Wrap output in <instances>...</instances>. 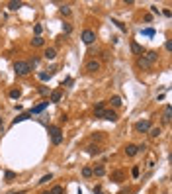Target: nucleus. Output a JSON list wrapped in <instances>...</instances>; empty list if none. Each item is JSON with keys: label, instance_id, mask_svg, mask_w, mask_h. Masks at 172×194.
Segmentation results:
<instances>
[{"label": "nucleus", "instance_id": "obj_18", "mask_svg": "<svg viewBox=\"0 0 172 194\" xmlns=\"http://www.w3.org/2000/svg\"><path fill=\"white\" fill-rule=\"evenodd\" d=\"M8 8L10 10H20L22 8V2H20V0H12V2H8Z\"/></svg>", "mask_w": 172, "mask_h": 194}, {"label": "nucleus", "instance_id": "obj_16", "mask_svg": "<svg viewBox=\"0 0 172 194\" xmlns=\"http://www.w3.org/2000/svg\"><path fill=\"white\" fill-rule=\"evenodd\" d=\"M92 175H96V176H104V175H106V169H104V165H98L96 169H92Z\"/></svg>", "mask_w": 172, "mask_h": 194}, {"label": "nucleus", "instance_id": "obj_30", "mask_svg": "<svg viewBox=\"0 0 172 194\" xmlns=\"http://www.w3.org/2000/svg\"><path fill=\"white\" fill-rule=\"evenodd\" d=\"M53 179V175L49 173V175H45V176H41V180H39V184H45V182H49V180Z\"/></svg>", "mask_w": 172, "mask_h": 194}, {"label": "nucleus", "instance_id": "obj_22", "mask_svg": "<svg viewBox=\"0 0 172 194\" xmlns=\"http://www.w3.org/2000/svg\"><path fill=\"white\" fill-rule=\"evenodd\" d=\"M86 149H88V155H98L100 153V147L98 145H88Z\"/></svg>", "mask_w": 172, "mask_h": 194}, {"label": "nucleus", "instance_id": "obj_15", "mask_svg": "<svg viewBox=\"0 0 172 194\" xmlns=\"http://www.w3.org/2000/svg\"><path fill=\"white\" fill-rule=\"evenodd\" d=\"M31 114L29 112H23V114H18V118H14V123H20V122H26V120L29 118Z\"/></svg>", "mask_w": 172, "mask_h": 194}, {"label": "nucleus", "instance_id": "obj_38", "mask_svg": "<svg viewBox=\"0 0 172 194\" xmlns=\"http://www.w3.org/2000/svg\"><path fill=\"white\" fill-rule=\"evenodd\" d=\"M10 194H26V190H18V192H10Z\"/></svg>", "mask_w": 172, "mask_h": 194}, {"label": "nucleus", "instance_id": "obj_17", "mask_svg": "<svg viewBox=\"0 0 172 194\" xmlns=\"http://www.w3.org/2000/svg\"><path fill=\"white\" fill-rule=\"evenodd\" d=\"M112 180H113V182H121V180H123V173H121V170L112 173Z\"/></svg>", "mask_w": 172, "mask_h": 194}, {"label": "nucleus", "instance_id": "obj_25", "mask_svg": "<svg viewBox=\"0 0 172 194\" xmlns=\"http://www.w3.org/2000/svg\"><path fill=\"white\" fill-rule=\"evenodd\" d=\"M112 24H116L117 28L121 29V32H127V28H125V24H123V22H119V20H112Z\"/></svg>", "mask_w": 172, "mask_h": 194}, {"label": "nucleus", "instance_id": "obj_1", "mask_svg": "<svg viewBox=\"0 0 172 194\" xmlns=\"http://www.w3.org/2000/svg\"><path fill=\"white\" fill-rule=\"evenodd\" d=\"M157 59H158V53L157 51H147V53H143V55H139L137 57V67L139 69H151V67L157 63Z\"/></svg>", "mask_w": 172, "mask_h": 194}, {"label": "nucleus", "instance_id": "obj_3", "mask_svg": "<svg viewBox=\"0 0 172 194\" xmlns=\"http://www.w3.org/2000/svg\"><path fill=\"white\" fill-rule=\"evenodd\" d=\"M49 135H51L53 145H61L63 143V132L59 126H49Z\"/></svg>", "mask_w": 172, "mask_h": 194}, {"label": "nucleus", "instance_id": "obj_6", "mask_svg": "<svg viewBox=\"0 0 172 194\" xmlns=\"http://www.w3.org/2000/svg\"><path fill=\"white\" fill-rule=\"evenodd\" d=\"M100 67H102V65H100V61L90 59V61L86 63V71H88V73H98V71H100Z\"/></svg>", "mask_w": 172, "mask_h": 194}, {"label": "nucleus", "instance_id": "obj_10", "mask_svg": "<svg viewBox=\"0 0 172 194\" xmlns=\"http://www.w3.org/2000/svg\"><path fill=\"white\" fill-rule=\"evenodd\" d=\"M104 112H106V108H104V102H98L96 108H94V116H96V118H104Z\"/></svg>", "mask_w": 172, "mask_h": 194}, {"label": "nucleus", "instance_id": "obj_39", "mask_svg": "<svg viewBox=\"0 0 172 194\" xmlns=\"http://www.w3.org/2000/svg\"><path fill=\"white\" fill-rule=\"evenodd\" d=\"M0 128H4V122H2V118H0Z\"/></svg>", "mask_w": 172, "mask_h": 194}, {"label": "nucleus", "instance_id": "obj_11", "mask_svg": "<svg viewBox=\"0 0 172 194\" xmlns=\"http://www.w3.org/2000/svg\"><path fill=\"white\" fill-rule=\"evenodd\" d=\"M137 153H139V149H137V145H133V143H129V145L125 147V155L127 157H135Z\"/></svg>", "mask_w": 172, "mask_h": 194}, {"label": "nucleus", "instance_id": "obj_26", "mask_svg": "<svg viewBox=\"0 0 172 194\" xmlns=\"http://www.w3.org/2000/svg\"><path fill=\"white\" fill-rule=\"evenodd\" d=\"M37 92H39L41 96H49V86H39Z\"/></svg>", "mask_w": 172, "mask_h": 194}, {"label": "nucleus", "instance_id": "obj_20", "mask_svg": "<svg viewBox=\"0 0 172 194\" xmlns=\"http://www.w3.org/2000/svg\"><path fill=\"white\" fill-rule=\"evenodd\" d=\"M4 179H6V182H12V180L16 179V173H14V170H6V173H4Z\"/></svg>", "mask_w": 172, "mask_h": 194}, {"label": "nucleus", "instance_id": "obj_14", "mask_svg": "<svg viewBox=\"0 0 172 194\" xmlns=\"http://www.w3.org/2000/svg\"><path fill=\"white\" fill-rule=\"evenodd\" d=\"M131 51H133V55H143V47L137 41H131Z\"/></svg>", "mask_w": 172, "mask_h": 194}, {"label": "nucleus", "instance_id": "obj_33", "mask_svg": "<svg viewBox=\"0 0 172 194\" xmlns=\"http://www.w3.org/2000/svg\"><path fill=\"white\" fill-rule=\"evenodd\" d=\"M61 14H63V16H69L70 14V8H69V6H61Z\"/></svg>", "mask_w": 172, "mask_h": 194}, {"label": "nucleus", "instance_id": "obj_34", "mask_svg": "<svg viewBox=\"0 0 172 194\" xmlns=\"http://www.w3.org/2000/svg\"><path fill=\"white\" fill-rule=\"evenodd\" d=\"M33 32H35V35H39V33L43 32V28H41V24H35V28H33Z\"/></svg>", "mask_w": 172, "mask_h": 194}, {"label": "nucleus", "instance_id": "obj_21", "mask_svg": "<svg viewBox=\"0 0 172 194\" xmlns=\"http://www.w3.org/2000/svg\"><path fill=\"white\" fill-rule=\"evenodd\" d=\"M160 133H162V129H160V128H151L149 129V135H151V137H158Z\"/></svg>", "mask_w": 172, "mask_h": 194}, {"label": "nucleus", "instance_id": "obj_31", "mask_svg": "<svg viewBox=\"0 0 172 194\" xmlns=\"http://www.w3.org/2000/svg\"><path fill=\"white\" fill-rule=\"evenodd\" d=\"M39 81H49V79H51V75H49V73H39Z\"/></svg>", "mask_w": 172, "mask_h": 194}, {"label": "nucleus", "instance_id": "obj_27", "mask_svg": "<svg viewBox=\"0 0 172 194\" xmlns=\"http://www.w3.org/2000/svg\"><path fill=\"white\" fill-rule=\"evenodd\" d=\"M82 176H84V179L92 176V169H90V167H84V169H82Z\"/></svg>", "mask_w": 172, "mask_h": 194}, {"label": "nucleus", "instance_id": "obj_29", "mask_svg": "<svg viewBox=\"0 0 172 194\" xmlns=\"http://www.w3.org/2000/svg\"><path fill=\"white\" fill-rule=\"evenodd\" d=\"M63 192H65V188H63V186H59V184L53 186V190H51V194H63Z\"/></svg>", "mask_w": 172, "mask_h": 194}, {"label": "nucleus", "instance_id": "obj_24", "mask_svg": "<svg viewBox=\"0 0 172 194\" xmlns=\"http://www.w3.org/2000/svg\"><path fill=\"white\" fill-rule=\"evenodd\" d=\"M110 102H112L113 108H119V106H121V98H119V96H112V100H110Z\"/></svg>", "mask_w": 172, "mask_h": 194}, {"label": "nucleus", "instance_id": "obj_5", "mask_svg": "<svg viewBox=\"0 0 172 194\" xmlns=\"http://www.w3.org/2000/svg\"><path fill=\"white\" fill-rule=\"evenodd\" d=\"M94 39H96V33H94L92 29H84L82 32V41L86 43V45H92Z\"/></svg>", "mask_w": 172, "mask_h": 194}, {"label": "nucleus", "instance_id": "obj_19", "mask_svg": "<svg viewBox=\"0 0 172 194\" xmlns=\"http://www.w3.org/2000/svg\"><path fill=\"white\" fill-rule=\"evenodd\" d=\"M31 45H33V47H41V45H43V39H41V35H35V37L31 39Z\"/></svg>", "mask_w": 172, "mask_h": 194}, {"label": "nucleus", "instance_id": "obj_35", "mask_svg": "<svg viewBox=\"0 0 172 194\" xmlns=\"http://www.w3.org/2000/svg\"><path fill=\"white\" fill-rule=\"evenodd\" d=\"M70 86V85H72V79H70V76H69V79H65V81H63V86Z\"/></svg>", "mask_w": 172, "mask_h": 194}, {"label": "nucleus", "instance_id": "obj_37", "mask_svg": "<svg viewBox=\"0 0 172 194\" xmlns=\"http://www.w3.org/2000/svg\"><path fill=\"white\" fill-rule=\"evenodd\" d=\"M164 47H166V51H170V49H172V43L166 41V43H164Z\"/></svg>", "mask_w": 172, "mask_h": 194}, {"label": "nucleus", "instance_id": "obj_36", "mask_svg": "<svg viewBox=\"0 0 172 194\" xmlns=\"http://www.w3.org/2000/svg\"><path fill=\"white\" fill-rule=\"evenodd\" d=\"M70 32H72V28H70L69 24H65V33H70Z\"/></svg>", "mask_w": 172, "mask_h": 194}, {"label": "nucleus", "instance_id": "obj_32", "mask_svg": "<svg viewBox=\"0 0 172 194\" xmlns=\"http://www.w3.org/2000/svg\"><path fill=\"white\" fill-rule=\"evenodd\" d=\"M139 167H133V169H131V176H133V179H137V176H139Z\"/></svg>", "mask_w": 172, "mask_h": 194}, {"label": "nucleus", "instance_id": "obj_4", "mask_svg": "<svg viewBox=\"0 0 172 194\" xmlns=\"http://www.w3.org/2000/svg\"><path fill=\"white\" fill-rule=\"evenodd\" d=\"M151 129V122L149 120H141V122L135 123V132H141V133H147Z\"/></svg>", "mask_w": 172, "mask_h": 194}, {"label": "nucleus", "instance_id": "obj_9", "mask_svg": "<svg viewBox=\"0 0 172 194\" xmlns=\"http://www.w3.org/2000/svg\"><path fill=\"white\" fill-rule=\"evenodd\" d=\"M63 98V90H53V92H49V102H59V100Z\"/></svg>", "mask_w": 172, "mask_h": 194}, {"label": "nucleus", "instance_id": "obj_8", "mask_svg": "<svg viewBox=\"0 0 172 194\" xmlns=\"http://www.w3.org/2000/svg\"><path fill=\"white\" fill-rule=\"evenodd\" d=\"M47 106H49V100H47V102H39L37 106H33V108L29 110V114H41L43 110L47 108Z\"/></svg>", "mask_w": 172, "mask_h": 194}, {"label": "nucleus", "instance_id": "obj_2", "mask_svg": "<svg viewBox=\"0 0 172 194\" xmlns=\"http://www.w3.org/2000/svg\"><path fill=\"white\" fill-rule=\"evenodd\" d=\"M31 71H33V69L29 67L28 61H16V63H14V73H16V75H20V76L29 75Z\"/></svg>", "mask_w": 172, "mask_h": 194}, {"label": "nucleus", "instance_id": "obj_13", "mask_svg": "<svg viewBox=\"0 0 172 194\" xmlns=\"http://www.w3.org/2000/svg\"><path fill=\"white\" fill-rule=\"evenodd\" d=\"M43 57H45L47 61H53V59L57 57V51H55L53 47H47V49H45V53H43Z\"/></svg>", "mask_w": 172, "mask_h": 194}, {"label": "nucleus", "instance_id": "obj_41", "mask_svg": "<svg viewBox=\"0 0 172 194\" xmlns=\"http://www.w3.org/2000/svg\"><path fill=\"white\" fill-rule=\"evenodd\" d=\"M100 194H102V192H100Z\"/></svg>", "mask_w": 172, "mask_h": 194}, {"label": "nucleus", "instance_id": "obj_23", "mask_svg": "<svg viewBox=\"0 0 172 194\" xmlns=\"http://www.w3.org/2000/svg\"><path fill=\"white\" fill-rule=\"evenodd\" d=\"M20 96H22V90H20V88H14V90H10V98L18 100Z\"/></svg>", "mask_w": 172, "mask_h": 194}, {"label": "nucleus", "instance_id": "obj_40", "mask_svg": "<svg viewBox=\"0 0 172 194\" xmlns=\"http://www.w3.org/2000/svg\"><path fill=\"white\" fill-rule=\"evenodd\" d=\"M41 194H51V192H41Z\"/></svg>", "mask_w": 172, "mask_h": 194}, {"label": "nucleus", "instance_id": "obj_7", "mask_svg": "<svg viewBox=\"0 0 172 194\" xmlns=\"http://www.w3.org/2000/svg\"><path fill=\"white\" fill-rule=\"evenodd\" d=\"M170 120H172V106L166 104L162 110V123H170Z\"/></svg>", "mask_w": 172, "mask_h": 194}, {"label": "nucleus", "instance_id": "obj_12", "mask_svg": "<svg viewBox=\"0 0 172 194\" xmlns=\"http://www.w3.org/2000/svg\"><path fill=\"white\" fill-rule=\"evenodd\" d=\"M102 120H108V122H116V120H117V114L113 112V110H106Z\"/></svg>", "mask_w": 172, "mask_h": 194}, {"label": "nucleus", "instance_id": "obj_28", "mask_svg": "<svg viewBox=\"0 0 172 194\" xmlns=\"http://www.w3.org/2000/svg\"><path fill=\"white\" fill-rule=\"evenodd\" d=\"M141 33H143V35H149V37H153V35H154V29H153V28H145Z\"/></svg>", "mask_w": 172, "mask_h": 194}]
</instances>
